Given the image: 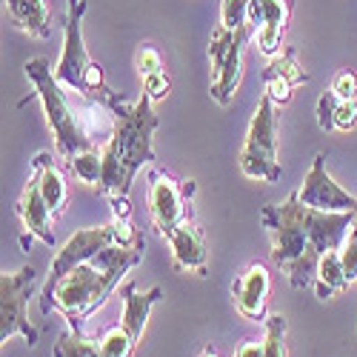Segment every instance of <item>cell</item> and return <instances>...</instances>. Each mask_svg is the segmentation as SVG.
Returning a JSON list of instances; mask_svg holds the SVG:
<instances>
[{"label": "cell", "mask_w": 357, "mask_h": 357, "mask_svg": "<svg viewBox=\"0 0 357 357\" xmlns=\"http://www.w3.org/2000/svg\"><path fill=\"white\" fill-rule=\"evenodd\" d=\"M143 241V234L135 229L132 218H112V223L98 226V229H80L75 231L69 241L61 246V252H54L52 263H49V278L40 289V297L52 294V289L61 283L77 263L95 257L98 252L109 249V246H135Z\"/></svg>", "instance_id": "8992f818"}, {"label": "cell", "mask_w": 357, "mask_h": 357, "mask_svg": "<svg viewBox=\"0 0 357 357\" xmlns=\"http://www.w3.org/2000/svg\"><path fill=\"white\" fill-rule=\"evenodd\" d=\"M241 172L249 177V181H260V183H278L280 181L278 114H275V100L266 92L257 100L246 143L241 149Z\"/></svg>", "instance_id": "52a82bcc"}, {"label": "cell", "mask_w": 357, "mask_h": 357, "mask_svg": "<svg viewBox=\"0 0 357 357\" xmlns=\"http://www.w3.org/2000/svg\"><path fill=\"white\" fill-rule=\"evenodd\" d=\"M291 17V0H252L249 23L255 26L257 46L266 57H278L286 35V23Z\"/></svg>", "instance_id": "4fadbf2b"}, {"label": "cell", "mask_w": 357, "mask_h": 357, "mask_svg": "<svg viewBox=\"0 0 357 357\" xmlns=\"http://www.w3.org/2000/svg\"><path fill=\"white\" fill-rule=\"evenodd\" d=\"M143 252H146V241L135 246H109L95 257L77 263L52 289V294L40 297V312L43 314L61 312L72 326V332H83V323L109 301V294L117 289L121 278L129 275L143 260Z\"/></svg>", "instance_id": "3957f363"}, {"label": "cell", "mask_w": 357, "mask_h": 357, "mask_svg": "<svg viewBox=\"0 0 357 357\" xmlns=\"http://www.w3.org/2000/svg\"><path fill=\"white\" fill-rule=\"evenodd\" d=\"M169 89H172V80H169L166 69H163V72H155V75H146V77H143V95L152 98V103H155V100H163V98L169 95Z\"/></svg>", "instance_id": "f1b7e54d"}, {"label": "cell", "mask_w": 357, "mask_h": 357, "mask_svg": "<svg viewBox=\"0 0 357 357\" xmlns=\"http://www.w3.org/2000/svg\"><path fill=\"white\" fill-rule=\"evenodd\" d=\"M234 357H263V340H246L237 346Z\"/></svg>", "instance_id": "4dcf8cb0"}, {"label": "cell", "mask_w": 357, "mask_h": 357, "mask_svg": "<svg viewBox=\"0 0 357 357\" xmlns=\"http://www.w3.org/2000/svg\"><path fill=\"white\" fill-rule=\"evenodd\" d=\"M263 83H266V95H269L275 103L286 106L291 100V89L301 86V83H309V75L303 72L301 61H297V52L286 49L283 54L272 57V63L266 66Z\"/></svg>", "instance_id": "2e32d148"}, {"label": "cell", "mask_w": 357, "mask_h": 357, "mask_svg": "<svg viewBox=\"0 0 357 357\" xmlns=\"http://www.w3.org/2000/svg\"><path fill=\"white\" fill-rule=\"evenodd\" d=\"M83 15H86V0H69L66 12V35H63V52L61 61L54 66V77L66 89H75L80 98L109 103L114 98V89L106 83L103 69L89 57L86 43H83Z\"/></svg>", "instance_id": "5b68a950"}, {"label": "cell", "mask_w": 357, "mask_h": 357, "mask_svg": "<svg viewBox=\"0 0 357 357\" xmlns=\"http://www.w3.org/2000/svg\"><path fill=\"white\" fill-rule=\"evenodd\" d=\"M303 206L320 212H357V197L340 189V183L332 181L329 169H326V155H317L309 174L303 177V186L297 189Z\"/></svg>", "instance_id": "8fae6325"}, {"label": "cell", "mask_w": 357, "mask_h": 357, "mask_svg": "<svg viewBox=\"0 0 357 357\" xmlns=\"http://www.w3.org/2000/svg\"><path fill=\"white\" fill-rule=\"evenodd\" d=\"M137 343L140 340H135L126 332V326L117 323V326H112V329L100 337V351H103V357H135Z\"/></svg>", "instance_id": "cb8c5ba5"}, {"label": "cell", "mask_w": 357, "mask_h": 357, "mask_svg": "<svg viewBox=\"0 0 357 357\" xmlns=\"http://www.w3.org/2000/svg\"><path fill=\"white\" fill-rule=\"evenodd\" d=\"M121 297H123V326H126V332L140 340L143 337V329H146V320L149 314H152V306L163 301V289L160 286H152V289H146L140 291L135 280H129L123 289H121Z\"/></svg>", "instance_id": "e0dca14e"}, {"label": "cell", "mask_w": 357, "mask_h": 357, "mask_svg": "<svg viewBox=\"0 0 357 357\" xmlns=\"http://www.w3.org/2000/svg\"><path fill=\"white\" fill-rule=\"evenodd\" d=\"M52 357H103L100 351V337H86L83 332H66L57 337Z\"/></svg>", "instance_id": "7402d4cb"}, {"label": "cell", "mask_w": 357, "mask_h": 357, "mask_svg": "<svg viewBox=\"0 0 357 357\" xmlns=\"http://www.w3.org/2000/svg\"><path fill=\"white\" fill-rule=\"evenodd\" d=\"M349 286V278H346V269H343V257H340V249H332L320 257V266H317V278H314V291L320 301H329V297L340 294L343 289Z\"/></svg>", "instance_id": "44dd1931"}, {"label": "cell", "mask_w": 357, "mask_h": 357, "mask_svg": "<svg viewBox=\"0 0 357 357\" xmlns=\"http://www.w3.org/2000/svg\"><path fill=\"white\" fill-rule=\"evenodd\" d=\"M109 203H112V218H132L129 197H109Z\"/></svg>", "instance_id": "1f68e13d"}, {"label": "cell", "mask_w": 357, "mask_h": 357, "mask_svg": "<svg viewBox=\"0 0 357 357\" xmlns=\"http://www.w3.org/2000/svg\"><path fill=\"white\" fill-rule=\"evenodd\" d=\"M269 291H272V278L263 263H252L243 275H237L231 283V303L243 320L263 323L266 320V306H269Z\"/></svg>", "instance_id": "7c38bea8"}, {"label": "cell", "mask_w": 357, "mask_h": 357, "mask_svg": "<svg viewBox=\"0 0 357 357\" xmlns=\"http://www.w3.org/2000/svg\"><path fill=\"white\" fill-rule=\"evenodd\" d=\"M169 249H172V263L177 272H189L197 278L209 275V252H206V237L197 229L195 220H186L177 226L169 237Z\"/></svg>", "instance_id": "5bb4252c"}, {"label": "cell", "mask_w": 357, "mask_h": 357, "mask_svg": "<svg viewBox=\"0 0 357 357\" xmlns=\"http://www.w3.org/2000/svg\"><path fill=\"white\" fill-rule=\"evenodd\" d=\"M32 169L38 174V181H40V192H43L49 212L54 218H61L66 212V206H69V186H66L63 172L54 163V155L52 152H38L35 160H32Z\"/></svg>", "instance_id": "ac0fdd59"}, {"label": "cell", "mask_w": 357, "mask_h": 357, "mask_svg": "<svg viewBox=\"0 0 357 357\" xmlns=\"http://www.w3.org/2000/svg\"><path fill=\"white\" fill-rule=\"evenodd\" d=\"M9 17L17 29H23L26 35H32L38 40H49L52 38V15L46 0H6Z\"/></svg>", "instance_id": "d6986e66"}, {"label": "cell", "mask_w": 357, "mask_h": 357, "mask_svg": "<svg viewBox=\"0 0 357 357\" xmlns=\"http://www.w3.org/2000/svg\"><path fill=\"white\" fill-rule=\"evenodd\" d=\"M255 26L246 23L241 29L218 26L209 38V61H212V100L229 106L243 75V52Z\"/></svg>", "instance_id": "ba28073f"}, {"label": "cell", "mask_w": 357, "mask_h": 357, "mask_svg": "<svg viewBox=\"0 0 357 357\" xmlns=\"http://www.w3.org/2000/svg\"><path fill=\"white\" fill-rule=\"evenodd\" d=\"M197 357H223L220 351H218V346H212V343H206L203 349H200V354Z\"/></svg>", "instance_id": "d6a6232c"}, {"label": "cell", "mask_w": 357, "mask_h": 357, "mask_svg": "<svg viewBox=\"0 0 357 357\" xmlns=\"http://www.w3.org/2000/svg\"><path fill=\"white\" fill-rule=\"evenodd\" d=\"M317 126L323 132L357 129V100H337V95L329 89V92L317 100Z\"/></svg>", "instance_id": "ffe728a7"}, {"label": "cell", "mask_w": 357, "mask_h": 357, "mask_svg": "<svg viewBox=\"0 0 357 357\" xmlns=\"http://www.w3.org/2000/svg\"><path fill=\"white\" fill-rule=\"evenodd\" d=\"M137 72H140V77L163 72V54L155 46H140V52H137Z\"/></svg>", "instance_id": "f546056e"}, {"label": "cell", "mask_w": 357, "mask_h": 357, "mask_svg": "<svg viewBox=\"0 0 357 357\" xmlns=\"http://www.w3.org/2000/svg\"><path fill=\"white\" fill-rule=\"evenodd\" d=\"M192 195V181H177L169 172L149 174V215H152V223L160 237H169L181 223L195 220Z\"/></svg>", "instance_id": "30bf717a"}, {"label": "cell", "mask_w": 357, "mask_h": 357, "mask_svg": "<svg viewBox=\"0 0 357 357\" xmlns=\"http://www.w3.org/2000/svg\"><path fill=\"white\" fill-rule=\"evenodd\" d=\"M15 212L26 229L29 237H38L40 243L46 246H54V229H52V212H49V206L43 200V192H40V181H38V174L29 177V183L23 186L17 203H15Z\"/></svg>", "instance_id": "9a60e30c"}, {"label": "cell", "mask_w": 357, "mask_h": 357, "mask_svg": "<svg viewBox=\"0 0 357 357\" xmlns=\"http://www.w3.org/2000/svg\"><path fill=\"white\" fill-rule=\"evenodd\" d=\"M69 169L80 177L83 183H89V186H100V177H103V158H100V149H92V152H80L77 158L69 160Z\"/></svg>", "instance_id": "d4e9b609"}, {"label": "cell", "mask_w": 357, "mask_h": 357, "mask_svg": "<svg viewBox=\"0 0 357 357\" xmlns=\"http://www.w3.org/2000/svg\"><path fill=\"white\" fill-rule=\"evenodd\" d=\"M114 117V132L106 146H100L103 177L98 192L106 197H129L135 174L155 160V129L158 114L152 109V98L143 95L135 106L126 103L121 92L106 103Z\"/></svg>", "instance_id": "277c9868"}, {"label": "cell", "mask_w": 357, "mask_h": 357, "mask_svg": "<svg viewBox=\"0 0 357 357\" xmlns=\"http://www.w3.org/2000/svg\"><path fill=\"white\" fill-rule=\"evenodd\" d=\"M357 212H320L303 206L297 192L286 203L263 206L260 220L272 234V263L289 275L291 289H306L317 278L320 257L340 249Z\"/></svg>", "instance_id": "6da1fadb"}, {"label": "cell", "mask_w": 357, "mask_h": 357, "mask_svg": "<svg viewBox=\"0 0 357 357\" xmlns=\"http://www.w3.org/2000/svg\"><path fill=\"white\" fill-rule=\"evenodd\" d=\"M23 69L35 86V95L43 103L46 123L54 135L57 158L69 163L80 152H92V149H100L109 143L114 132V117L103 103L89 98L77 103L63 89V83L54 77V69L46 57H32V61H26Z\"/></svg>", "instance_id": "7a4b0ae2"}, {"label": "cell", "mask_w": 357, "mask_h": 357, "mask_svg": "<svg viewBox=\"0 0 357 357\" xmlns=\"http://www.w3.org/2000/svg\"><path fill=\"white\" fill-rule=\"evenodd\" d=\"M332 92L337 100H357V75L351 69H340L332 80Z\"/></svg>", "instance_id": "83f0119b"}, {"label": "cell", "mask_w": 357, "mask_h": 357, "mask_svg": "<svg viewBox=\"0 0 357 357\" xmlns=\"http://www.w3.org/2000/svg\"><path fill=\"white\" fill-rule=\"evenodd\" d=\"M38 289V269L23 266L20 272H3L0 275V343L20 335L29 349L38 346V329L29 323L26 306L29 297Z\"/></svg>", "instance_id": "9c48e42d"}, {"label": "cell", "mask_w": 357, "mask_h": 357, "mask_svg": "<svg viewBox=\"0 0 357 357\" xmlns=\"http://www.w3.org/2000/svg\"><path fill=\"white\" fill-rule=\"evenodd\" d=\"M266 335H263V357H289L286 351V329L289 320L283 314H269L263 320Z\"/></svg>", "instance_id": "603a6c76"}, {"label": "cell", "mask_w": 357, "mask_h": 357, "mask_svg": "<svg viewBox=\"0 0 357 357\" xmlns=\"http://www.w3.org/2000/svg\"><path fill=\"white\" fill-rule=\"evenodd\" d=\"M340 257H343V269H346L349 283H354L357 280V215H354V223L349 229V237L340 246Z\"/></svg>", "instance_id": "4316f807"}, {"label": "cell", "mask_w": 357, "mask_h": 357, "mask_svg": "<svg viewBox=\"0 0 357 357\" xmlns=\"http://www.w3.org/2000/svg\"><path fill=\"white\" fill-rule=\"evenodd\" d=\"M249 6L252 0H223L220 3V26L241 29L249 23Z\"/></svg>", "instance_id": "484cf974"}]
</instances>
